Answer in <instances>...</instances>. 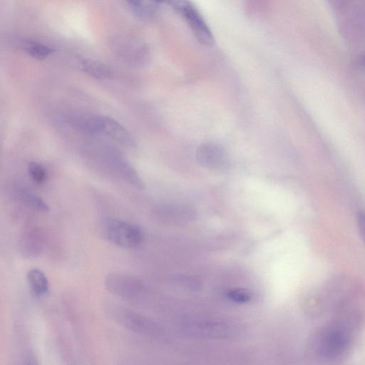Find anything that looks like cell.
Returning a JSON list of instances; mask_svg holds the SVG:
<instances>
[{"label": "cell", "instance_id": "cell-1", "mask_svg": "<svg viewBox=\"0 0 365 365\" xmlns=\"http://www.w3.org/2000/svg\"><path fill=\"white\" fill-rule=\"evenodd\" d=\"M351 343V332L341 322H334L324 327L314 342L317 354L324 360H336L346 353Z\"/></svg>", "mask_w": 365, "mask_h": 365}, {"label": "cell", "instance_id": "cell-2", "mask_svg": "<svg viewBox=\"0 0 365 365\" xmlns=\"http://www.w3.org/2000/svg\"><path fill=\"white\" fill-rule=\"evenodd\" d=\"M101 233L110 243L127 249L137 247L143 240V232L138 225L113 217L102 220Z\"/></svg>", "mask_w": 365, "mask_h": 365}, {"label": "cell", "instance_id": "cell-3", "mask_svg": "<svg viewBox=\"0 0 365 365\" xmlns=\"http://www.w3.org/2000/svg\"><path fill=\"white\" fill-rule=\"evenodd\" d=\"M168 4L186 21L200 44L207 47L214 44L215 38L210 27L190 0H168Z\"/></svg>", "mask_w": 365, "mask_h": 365}, {"label": "cell", "instance_id": "cell-4", "mask_svg": "<svg viewBox=\"0 0 365 365\" xmlns=\"http://www.w3.org/2000/svg\"><path fill=\"white\" fill-rule=\"evenodd\" d=\"M180 328L185 335L202 339H227L235 336L238 331L233 323L218 320L185 322Z\"/></svg>", "mask_w": 365, "mask_h": 365}, {"label": "cell", "instance_id": "cell-5", "mask_svg": "<svg viewBox=\"0 0 365 365\" xmlns=\"http://www.w3.org/2000/svg\"><path fill=\"white\" fill-rule=\"evenodd\" d=\"M109 316L118 324L130 331L150 336H159L160 328L148 317L121 306L108 307Z\"/></svg>", "mask_w": 365, "mask_h": 365}, {"label": "cell", "instance_id": "cell-6", "mask_svg": "<svg viewBox=\"0 0 365 365\" xmlns=\"http://www.w3.org/2000/svg\"><path fill=\"white\" fill-rule=\"evenodd\" d=\"M105 286L113 295L130 301L138 299L145 292V286L139 279L121 272L108 274L105 279Z\"/></svg>", "mask_w": 365, "mask_h": 365}, {"label": "cell", "instance_id": "cell-7", "mask_svg": "<svg viewBox=\"0 0 365 365\" xmlns=\"http://www.w3.org/2000/svg\"><path fill=\"white\" fill-rule=\"evenodd\" d=\"M103 155L108 165L121 178L135 188L144 189L145 184L143 179L120 152L115 148H108L103 151Z\"/></svg>", "mask_w": 365, "mask_h": 365}, {"label": "cell", "instance_id": "cell-8", "mask_svg": "<svg viewBox=\"0 0 365 365\" xmlns=\"http://www.w3.org/2000/svg\"><path fill=\"white\" fill-rule=\"evenodd\" d=\"M46 235L38 227L24 230L19 237L18 249L23 257L34 258L40 256L46 246Z\"/></svg>", "mask_w": 365, "mask_h": 365}, {"label": "cell", "instance_id": "cell-9", "mask_svg": "<svg viewBox=\"0 0 365 365\" xmlns=\"http://www.w3.org/2000/svg\"><path fill=\"white\" fill-rule=\"evenodd\" d=\"M196 158L201 166L212 170L225 168L229 163L225 148L214 143L200 145L196 150Z\"/></svg>", "mask_w": 365, "mask_h": 365}, {"label": "cell", "instance_id": "cell-10", "mask_svg": "<svg viewBox=\"0 0 365 365\" xmlns=\"http://www.w3.org/2000/svg\"><path fill=\"white\" fill-rule=\"evenodd\" d=\"M67 122L72 128L83 133H103V115L74 113L68 115Z\"/></svg>", "mask_w": 365, "mask_h": 365}, {"label": "cell", "instance_id": "cell-11", "mask_svg": "<svg viewBox=\"0 0 365 365\" xmlns=\"http://www.w3.org/2000/svg\"><path fill=\"white\" fill-rule=\"evenodd\" d=\"M103 133L122 145L130 147L135 145L134 138L130 132L122 124L110 117L103 115Z\"/></svg>", "mask_w": 365, "mask_h": 365}, {"label": "cell", "instance_id": "cell-12", "mask_svg": "<svg viewBox=\"0 0 365 365\" xmlns=\"http://www.w3.org/2000/svg\"><path fill=\"white\" fill-rule=\"evenodd\" d=\"M26 280L33 295L42 297L48 292V279L41 269L38 268L29 269L26 274Z\"/></svg>", "mask_w": 365, "mask_h": 365}, {"label": "cell", "instance_id": "cell-13", "mask_svg": "<svg viewBox=\"0 0 365 365\" xmlns=\"http://www.w3.org/2000/svg\"><path fill=\"white\" fill-rule=\"evenodd\" d=\"M81 69L89 76L98 79H108L113 76L112 70L101 61L83 58L80 62Z\"/></svg>", "mask_w": 365, "mask_h": 365}, {"label": "cell", "instance_id": "cell-14", "mask_svg": "<svg viewBox=\"0 0 365 365\" xmlns=\"http://www.w3.org/2000/svg\"><path fill=\"white\" fill-rule=\"evenodd\" d=\"M24 52L38 60L45 59L52 54L53 50L50 46L33 40H21L18 43Z\"/></svg>", "mask_w": 365, "mask_h": 365}, {"label": "cell", "instance_id": "cell-15", "mask_svg": "<svg viewBox=\"0 0 365 365\" xmlns=\"http://www.w3.org/2000/svg\"><path fill=\"white\" fill-rule=\"evenodd\" d=\"M133 12L140 17H150L161 4L168 3V0H126Z\"/></svg>", "mask_w": 365, "mask_h": 365}, {"label": "cell", "instance_id": "cell-16", "mask_svg": "<svg viewBox=\"0 0 365 365\" xmlns=\"http://www.w3.org/2000/svg\"><path fill=\"white\" fill-rule=\"evenodd\" d=\"M17 195L26 206L38 212H46L49 207L46 202L39 196L24 188L17 190Z\"/></svg>", "mask_w": 365, "mask_h": 365}, {"label": "cell", "instance_id": "cell-17", "mask_svg": "<svg viewBox=\"0 0 365 365\" xmlns=\"http://www.w3.org/2000/svg\"><path fill=\"white\" fill-rule=\"evenodd\" d=\"M28 172L32 180L38 184H43L47 179V173L45 168L37 162L31 161L29 163Z\"/></svg>", "mask_w": 365, "mask_h": 365}, {"label": "cell", "instance_id": "cell-18", "mask_svg": "<svg viewBox=\"0 0 365 365\" xmlns=\"http://www.w3.org/2000/svg\"><path fill=\"white\" fill-rule=\"evenodd\" d=\"M227 298L237 303H247L251 300V294L243 289H230L226 293Z\"/></svg>", "mask_w": 365, "mask_h": 365}, {"label": "cell", "instance_id": "cell-19", "mask_svg": "<svg viewBox=\"0 0 365 365\" xmlns=\"http://www.w3.org/2000/svg\"><path fill=\"white\" fill-rule=\"evenodd\" d=\"M356 222L363 241L365 243V212L360 211L356 215Z\"/></svg>", "mask_w": 365, "mask_h": 365}, {"label": "cell", "instance_id": "cell-20", "mask_svg": "<svg viewBox=\"0 0 365 365\" xmlns=\"http://www.w3.org/2000/svg\"><path fill=\"white\" fill-rule=\"evenodd\" d=\"M361 62L362 66H364L365 67V56H362Z\"/></svg>", "mask_w": 365, "mask_h": 365}]
</instances>
